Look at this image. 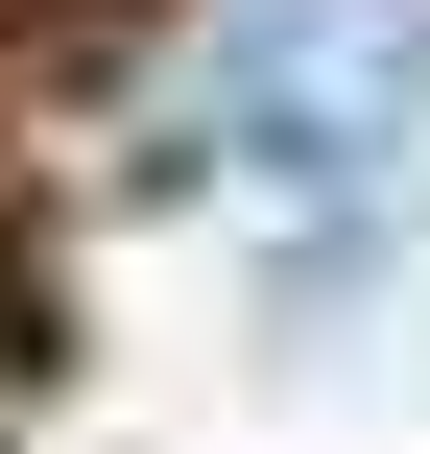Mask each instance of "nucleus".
I'll return each instance as SVG.
<instances>
[{
    "label": "nucleus",
    "mask_w": 430,
    "mask_h": 454,
    "mask_svg": "<svg viewBox=\"0 0 430 454\" xmlns=\"http://www.w3.org/2000/svg\"><path fill=\"white\" fill-rule=\"evenodd\" d=\"M407 144H430V0H215L168 120V168H263L287 215L407 192Z\"/></svg>",
    "instance_id": "1"
},
{
    "label": "nucleus",
    "mask_w": 430,
    "mask_h": 454,
    "mask_svg": "<svg viewBox=\"0 0 430 454\" xmlns=\"http://www.w3.org/2000/svg\"><path fill=\"white\" fill-rule=\"evenodd\" d=\"M383 287H407V192H335V215L263 239V335H359Z\"/></svg>",
    "instance_id": "2"
}]
</instances>
